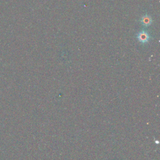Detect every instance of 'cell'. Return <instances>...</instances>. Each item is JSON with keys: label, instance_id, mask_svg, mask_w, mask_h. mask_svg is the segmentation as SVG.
<instances>
[{"label": "cell", "instance_id": "6da1fadb", "mask_svg": "<svg viewBox=\"0 0 160 160\" xmlns=\"http://www.w3.org/2000/svg\"><path fill=\"white\" fill-rule=\"evenodd\" d=\"M138 39L142 43H145L149 41L150 36L146 31H141L138 33Z\"/></svg>", "mask_w": 160, "mask_h": 160}, {"label": "cell", "instance_id": "7a4b0ae2", "mask_svg": "<svg viewBox=\"0 0 160 160\" xmlns=\"http://www.w3.org/2000/svg\"><path fill=\"white\" fill-rule=\"evenodd\" d=\"M141 22L144 26H148L151 25L152 20L151 17L146 15L142 17V18L141 19Z\"/></svg>", "mask_w": 160, "mask_h": 160}]
</instances>
